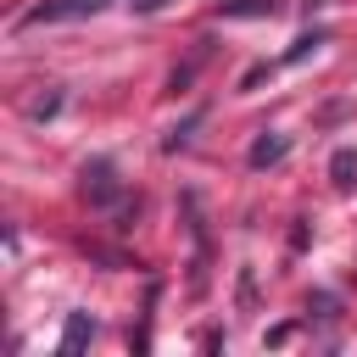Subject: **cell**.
<instances>
[{
	"instance_id": "6da1fadb",
	"label": "cell",
	"mask_w": 357,
	"mask_h": 357,
	"mask_svg": "<svg viewBox=\"0 0 357 357\" xmlns=\"http://www.w3.org/2000/svg\"><path fill=\"white\" fill-rule=\"evenodd\" d=\"M112 0H39L22 11V28H45V22H78V17H95L106 11Z\"/></svg>"
},
{
	"instance_id": "7a4b0ae2",
	"label": "cell",
	"mask_w": 357,
	"mask_h": 357,
	"mask_svg": "<svg viewBox=\"0 0 357 357\" xmlns=\"http://www.w3.org/2000/svg\"><path fill=\"white\" fill-rule=\"evenodd\" d=\"M84 195H95V201H117V178H112V162H95V167H84Z\"/></svg>"
},
{
	"instance_id": "3957f363",
	"label": "cell",
	"mask_w": 357,
	"mask_h": 357,
	"mask_svg": "<svg viewBox=\"0 0 357 357\" xmlns=\"http://www.w3.org/2000/svg\"><path fill=\"white\" fill-rule=\"evenodd\" d=\"M284 151H290L284 134H262V139L251 145V167H273V162H284Z\"/></svg>"
},
{
	"instance_id": "277c9868",
	"label": "cell",
	"mask_w": 357,
	"mask_h": 357,
	"mask_svg": "<svg viewBox=\"0 0 357 357\" xmlns=\"http://www.w3.org/2000/svg\"><path fill=\"white\" fill-rule=\"evenodd\" d=\"M89 335H95L89 312H73V318H67V329H61V357H73V351H78V346H84Z\"/></svg>"
},
{
	"instance_id": "5b68a950",
	"label": "cell",
	"mask_w": 357,
	"mask_h": 357,
	"mask_svg": "<svg viewBox=\"0 0 357 357\" xmlns=\"http://www.w3.org/2000/svg\"><path fill=\"white\" fill-rule=\"evenodd\" d=\"M329 173H335V184H357V151H335Z\"/></svg>"
},
{
	"instance_id": "8992f818",
	"label": "cell",
	"mask_w": 357,
	"mask_h": 357,
	"mask_svg": "<svg viewBox=\"0 0 357 357\" xmlns=\"http://www.w3.org/2000/svg\"><path fill=\"white\" fill-rule=\"evenodd\" d=\"M61 106V95H39V100H28V117H50Z\"/></svg>"
}]
</instances>
